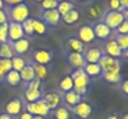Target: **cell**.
<instances>
[{
	"label": "cell",
	"mask_w": 128,
	"mask_h": 119,
	"mask_svg": "<svg viewBox=\"0 0 128 119\" xmlns=\"http://www.w3.org/2000/svg\"><path fill=\"white\" fill-rule=\"evenodd\" d=\"M32 68H34V72H35V77L39 78L40 81L46 79L48 77V71H47L46 66L39 65V63H34L32 65Z\"/></svg>",
	"instance_id": "d4e9b609"
},
{
	"label": "cell",
	"mask_w": 128,
	"mask_h": 119,
	"mask_svg": "<svg viewBox=\"0 0 128 119\" xmlns=\"http://www.w3.org/2000/svg\"><path fill=\"white\" fill-rule=\"evenodd\" d=\"M106 53H107V56H111L113 58H118V57L123 56V51L121 50V47L118 46L116 40H110L106 43Z\"/></svg>",
	"instance_id": "4fadbf2b"
},
{
	"label": "cell",
	"mask_w": 128,
	"mask_h": 119,
	"mask_svg": "<svg viewBox=\"0 0 128 119\" xmlns=\"http://www.w3.org/2000/svg\"><path fill=\"white\" fill-rule=\"evenodd\" d=\"M19 73H20L21 81H25L26 83L31 82L32 79L35 78V72H34L32 65H26V66H25Z\"/></svg>",
	"instance_id": "ffe728a7"
},
{
	"label": "cell",
	"mask_w": 128,
	"mask_h": 119,
	"mask_svg": "<svg viewBox=\"0 0 128 119\" xmlns=\"http://www.w3.org/2000/svg\"><path fill=\"white\" fill-rule=\"evenodd\" d=\"M34 1H36V2H41L42 0H34Z\"/></svg>",
	"instance_id": "9f6ffc18"
},
{
	"label": "cell",
	"mask_w": 128,
	"mask_h": 119,
	"mask_svg": "<svg viewBox=\"0 0 128 119\" xmlns=\"http://www.w3.org/2000/svg\"><path fill=\"white\" fill-rule=\"evenodd\" d=\"M67 62L75 70H82L86 65L84 53H78V52H70L67 55Z\"/></svg>",
	"instance_id": "52a82bcc"
},
{
	"label": "cell",
	"mask_w": 128,
	"mask_h": 119,
	"mask_svg": "<svg viewBox=\"0 0 128 119\" xmlns=\"http://www.w3.org/2000/svg\"><path fill=\"white\" fill-rule=\"evenodd\" d=\"M84 71L88 77H96V76H100L102 73V70H101L98 63H86L85 67H84Z\"/></svg>",
	"instance_id": "44dd1931"
},
{
	"label": "cell",
	"mask_w": 128,
	"mask_h": 119,
	"mask_svg": "<svg viewBox=\"0 0 128 119\" xmlns=\"http://www.w3.org/2000/svg\"><path fill=\"white\" fill-rule=\"evenodd\" d=\"M19 119H32V114L29 113L28 111L26 112H21L20 116H19Z\"/></svg>",
	"instance_id": "ee69618b"
},
{
	"label": "cell",
	"mask_w": 128,
	"mask_h": 119,
	"mask_svg": "<svg viewBox=\"0 0 128 119\" xmlns=\"http://www.w3.org/2000/svg\"><path fill=\"white\" fill-rule=\"evenodd\" d=\"M11 43V47L14 50V52L19 53V55H22V53H26L29 51V47H30V42L28 39H20L15 42H10Z\"/></svg>",
	"instance_id": "e0dca14e"
},
{
	"label": "cell",
	"mask_w": 128,
	"mask_h": 119,
	"mask_svg": "<svg viewBox=\"0 0 128 119\" xmlns=\"http://www.w3.org/2000/svg\"><path fill=\"white\" fill-rule=\"evenodd\" d=\"M8 22V14L4 10H0V25Z\"/></svg>",
	"instance_id": "7bdbcfd3"
},
{
	"label": "cell",
	"mask_w": 128,
	"mask_h": 119,
	"mask_svg": "<svg viewBox=\"0 0 128 119\" xmlns=\"http://www.w3.org/2000/svg\"><path fill=\"white\" fill-rule=\"evenodd\" d=\"M57 2H61V1H66V0H56Z\"/></svg>",
	"instance_id": "11a10c76"
},
{
	"label": "cell",
	"mask_w": 128,
	"mask_h": 119,
	"mask_svg": "<svg viewBox=\"0 0 128 119\" xmlns=\"http://www.w3.org/2000/svg\"><path fill=\"white\" fill-rule=\"evenodd\" d=\"M42 20L44 22H46L50 26H56L60 20H61V15L58 14V11L56 9L54 10H45L42 14Z\"/></svg>",
	"instance_id": "9c48e42d"
},
{
	"label": "cell",
	"mask_w": 128,
	"mask_h": 119,
	"mask_svg": "<svg viewBox=\"0 0 128 119\" xmlns=\"http://www.w3.org/2000/svg\"><path fill=\"white\" fill-rule=\"evenodd\" d=\"M0 67L1 70L5 72V75L12 70V65H11V58L8 60V58H0Z\"/></svg>",
	"instance_id": "74e56055"
},
{
	"label": "cell",
	"mask_w": 128,
	"mask_h": 119,
	"mask_svg": "<svg viewBox=\"0 0 128 119\" xmlns=\"http://www.w3.org/2000/svg\"><path fill=\"white\" fill-rule=\"evenodd\" d=\"M22 30L25 35H32L34 34V29H32V19H26L22 24Z\"/></svg>",
	"instance_id": "e575fe53"
},
{
	"label": "cell",
	"mask_w": 128,
	"mask_h": 119,
	"mask_svg": "<svg viewBox=\"0 0 128 119\" xmlns=\"http://www.w3.org/2000/svg\"><path fill=\"white\" fill-rule=\"evenodd\" d=\"M29 6L24 2L18 4L11 6L10 12H9V17L11 20V22H18V24H22L26 19H29Z\"/></svg>",
	"instance_id": "3957f363"
},
{
	"label": "cell",
	"mask_w": 128,
	"mask_h": 119,
	"mask_svg": "<svg viewBox=\"0 0 128 119\" xmlns=\"http://www.w3.org/2000/svg\"><path fill=\"white\" fill-rule=\"evenodd\" d=\"M44 101L46 102L47 107L51 109H56L57 107H60V103H61V96L56 92H48L45 94V98Z\"/></svg>",
	"instance_id": "5bb4252c"
},
{
	"label": "cell",
	"mask_w": 128,
	"mask_h": 119,
	"mask_svg": "<svg viewBox=\"0 0 128 119\" xmlns=\"http://www.w3.org/2000/svg\"><path fill=\"white\" fill-rule=\"evenodd\" d=\"M32 58L35 61V63H39V65H48L52 60V55L50 51L47 50H44V48H40V50H36L32 55Z\"/></svg>",
	"instance_id": "ba28073f"
},
{
	"label": "cell",
	"mask_w": 128,
	"mask_h": 119,
	"mask_svg": "<svg viewBox=\"0 0 128 119\" xmlns=\"http://www.w3.org/2000/svg\"><path fill=\"white\" fill-rule=\"evenodd\" d=\"M106 119H118V117L116 114H110L108 117H106Z\"/></svg>",
	"instance_id": "681fc988"
},
{
	"label": "cell",
	"mask_w": 128,
	"mask_h": 119,
	"mask_svg": "<svg viewBox=\"0 0 128 119\" xmlns=\"http://www.w3.org/2000/svg\"><path fill=\"white\" fill-rule=\"evenodd\" d=\"M116 42L118 43V46L121 47V50L123 52L128 50V35H117Z\"/></svg>",
	"instance_id": "d6a6232c"
},
{
	"label": "cell",
	"mask_w": 128,
	"mask_h": 119,
	"mask_svg": "<svg viewBox=\"0 0 128 119\" xmlns=\"http://www.w3.org/2000/svg\"><path fill=\"white\" fill-rule=\"evenodd\" d=\"M40 86H41V81L36 77L28 83V88H31V89H40Z\"/></svg>",
	"instance_id": "60d3db41"
},
{
	"label": "cell",
	"mask_w": 128,
	"mask_h": 119,
	"mask_svg": "<svg viewBox=\"0 0 128 119\" xmlns=\"http://www.w3.org/2000/svg\"><path fill=\"white\" fill-rule=\"evenodd\" d=\"M60 89L64 91L65 93L74 89V82H72V79H71L70 76H66V77H64V78L61 79V82H60Z\"/></svg>",
	"instance_id": "4dcf8cb0"
},
{
	"label": "cell",
	"mask_w": 128,
	"mask_h": 119,
	"mask_svg": "<svg viewBox=\"0 0 128 119\" xmlns=\"http://www.w3.org/2000/svg\"><path fill=\"white\" fill-rule=\"evenodd\" d=\"M25 37V34H24V30H22V26L21 24H18V22H9V26H8V40L10 42H15L20 39H24Z\"/></svg>",
	"instance_id": "8992f818"
},
{
	"label": "cell",
	"mask_w": 128,
	"mask_h": 119,
	"mask_svg": "<svg viewBox=\"0 0 128 119\" xmlns=\"http://www.w3.org/2000/svg\"><path fill=\"white\" fill-rule=\"evenodd\" d=\"M14 57V50L11 47L10 42H4L0 43V58H12Z\"/></svg>",
	"instance_id": "7402d4cb"
},
{
	"label": "cell",
	"mask_w": 128,
	"mask_h": 119,
	"mask_svg": "<svg viewBox=\"0 0 128 119\" xmlns=\"http://www.w3.org/2000/svg\"><path fill=\"white\" fill-rule=\"evenodd\" d=\"M11 65H12V70L16 71V72H20L25 66H26V62L22 57L20 56H14L11 58Z\"/></svg>",
	"instance_id": "f546056e"
},
{
	"label": "cell",
	"mask_w": 128,
	"mask_h": 119,
	"mask_svg": "<svg viewBox=\"0 0 128 119\" xmlns=\"http://www.w3.org/2000/svg\"><path fill=\"white\" fill-rule=\"evenodd\" d=\"M25 98H26L28 103L36 102V101L41 99V91H40V89H31V88H28L26 92H25Z\"/></svg>",
	"instance_id": "4316f807"
},
{
	"label": "cell",
	"mask_w": 128,
	"mask_h": 119,
	"mask_svg": "<svg viewBox=\"0 0 128 119\" xmlns=\"http://www.w3.org/2000/svg\"><path fill=\"white\" fill-rule=\"evenodd\" d=\"M5 109H6V113L9 116H19L21 113V111H22V102H21V99H19V98L11 99L10 102L6 103Z\"/></svg>",
	"instance_id": "7c38bea8"
},
{
	"label": "cell",
	"mask_w": 128,
	"mask_h": 119,
	"mask_svg": "<svg viewBox=\"0 0 128 119\" xmlns=\"http://www.w3.org/2000/svg\"><path fill=\"white\" fill-rule=\"evenodd\" d=\"M121 91H122L123 94L128 96V78L124 79V81L121 83Z\"/></svg>",
	"instance_id": "b9f144b4"
},
{
	"label": "cell",
	"mask_w": 128,
	"mask_h": 119,
	"mask_svg": "<svg viewBox=\"0 0 128 119\" xmlns=\"http://www.w3.org/2000/svg\"><path fill=\"white\" fill-rule=\"evenodd\" d=\"M93 32H94V37H98V39H107L112 30L104 24V22H98L96 24V26L93 27Z\"/></svg>",
	"instance_id": "2e32d148"
},
{
	"label": "cell",
	"mask_w": 128,
	"mask_h": 119,
	"mask_svg": "<svg viewBox=\"0 0 128 119\" xmlns=\"http://www.w3.org/2000/svg\"><path fill=\"white\" fill-rule=\"evenodd\" d=\"M70 77L74 82V91L77 94H80L81 97L84 94H86L88 84H90V77L85 73L84 68L82 70H75Z\"/></svg>",
	"instance_id": "6da1fadb"
},
{
	"label": "cell",
	"mask_w": 128,
	"mask_h": 119,
	"mask_svg": "<svg viewBox=\"0 0 128 119\" xmlns=\"http://www.w3.org/2000/svg\"><path fill=\"white\" fill-rule=\"evenodd\" d=\"M40 4H41V7L44 10H54L57 7L58 2L56 0H42Z\"/></svg>",
	"instance_id": "8d00e7d4"
},
{
	"label": "cell",
	"mask_w": 128,
	"mask_h": 119,
	"mask_svg": "<svg viewBox=\"0 0 128 119\" xmlns=\"http://www.w3.org/2000/svg\"><path fill=\"white\" fill-rule=\"evenodd\" d=\"M116 30H117L118 35H128V20H124Z\"/></svg>",
	"instance_id": "ab89813d"
},
{
	"label": "cell",
	"mask_w": 128,
	"mask_h": 119,
	"mask_svg": "<svg viewBox=\"0 0 128 119\" xmlns=\"http://www.w3.org/2000/svg\"><path fill=\"white\" fill-rule=\"evenodd\" d=\"M62 20H64L66 24H68V25L75 24V22H77V21L80 20V12L74 9V10H71L70 12H67L66 15H64V16H62Z\"/></svg>",
	"instance_id": "83f0119b"
},
{
	"label": "cell",
	"mask_w": 128,
	"mask_h": 119,
	"mask_svg": "<svg viewBox=\"0 0 128 119\" xmlns=\"http://www.w3.org/2000/svg\"><path fill=\"white\" fill-rule=\"evenodd\" d=\"M98 65L102 70V73H121V63L117 58H113L107 55H102L98 61Z\"/></svg>",
	"instance_id": "7a4b0ae2"
},
{
	"label": "cell",
	"mask_w": 128,
	"mask_h": 119,
	"mask_svg": "<svg viewBox=\"0 0 128 119\" xmlns=\"http://www.w3.org/2000/svg\"><path fill=\"white\" fill-rule=\"evenodd\" d=\"M54 116L55 119H70V112L66 107H57Z\"/></svg>",
	"instance_id": "1f68e13d"
},
{
	"label": "cell",
	"mask_w": 128,
	"mask_h": 119,
	"mask_svg": "<svg viewBox=\"0 0 128 119\" xmlns=\"http://www.w3.org/2000/svg\"><path fill=\"white\" fill-rule=\"evenodd\" d=\"M2 1L6 2L8 5H10V6H14V5H18V4L24 2V0H2Z\"/></svg>",
	"instance_id": "f6af8a7d"
},
{
	"label": "cell",
	"mask_w": 128,
	"mask_h": 119,
	"mask_svg": "<svg viewBox=\"0 0 128 119\" xmlns=\"http://www.w3.org/2000/svg\"><path fill=\"white\" fill-rule=\"evenodd\" d=\"M72 109H74V113L77 117H80V118H82V119H87L91 116V113H92V107L88 103L82 102V101L78 104H76Z\"/></svg>",
	"instance_id": "30bf717a"
},
{
	"label": "cell",
	"mask_w": 128,
	"mask_h": 119,
	"mask_svg": "<svg viewBox=\"0 0 128 119\" xmlns=\"http://www.w3.org/2000/svg\"><path fill=\"white\" fill-rule=\"evenodd\" d=\"M123 21H124V16L121 11H110L104 16V24L111 30L117 29Z\"/></svg>",
	"instance_id": "5b68a950"
},
{
	"label": "cell",
	"mask_w": 128,
	"mask_h": 119,
	"mask_svg": "<svg viewBox=\"0 0 128 119\" xmlns=\"http://www.w3.org/2000/svg\"><path fill=\"white\" fill-rule=\"evenodd\" d=\"M8 26H9V22L0 25V43L9 42V40H8Z\"/></svg>",
	"instance_id": "d590c367"
},
{
	"label": "cell",
	"mask_w": 128,
	"mask_h": 119,
	"mask_svg": "<svg viewBox=\"0 0 128 119\" xmlns=\"http://www.w3.org/2000/svg\"><path fill=\"white\" fill-rule=\"evenodd\" d=\"M4 79H5L10 86H18V84L21 82L20 73H19V72H16V71H14V70L9 71V72L5 75V78Z\"/></svg>",
	"instance_id": "484cf974"
},
{
	"label": "cell",
	"mask_w": 128,
	"mask_h": 119,
	"mask_svg": "<svg viewBox=\"0 0 128 119\" xmlns=\"http://www.w3.org/2000/svg\"><path fill=\"white\" fill-rule=\"evenodd\" d=\"M81 99H82V97H81L80 94H77L74 89L66 92L65 96H64V101H65L66 104L70 106V107H75L76 104H78V103L81 102Z\"/></svg>",
	"instance_id": "ac0fdd59"
},
{
	"label": "cell",
	"mask_w": 128,
	"mask_h": 119,
	"mask_svg": "<svg viewBox=\"0 0 128 119\" xmlns=\"http://www.w3.org/2000/svg\"><path fill=\"white\" fill-rule=\"evenodd\" d=\"M4 78H5V72H4V71L1 70V67H0V82H2Z\"/></svg>",
	"instance_id": "c3c4849f"
},
{
	"label": "cell",
	"mask_w": 128,
	"mask_h": 119,
	"mask_svg": "<svg viewBox=\"0 0 128 119\" xmlns=\"http://www.w3.org/2000/svg\"><path fill=\"white\" fill-rule=\"evenodd\" d=\"M67 47L70 48V52H78V53H84L85 51V43L81 42L76 37H71L67 41Z\"/></svg>",
	"instance_id": "d6986e66"
},
{
	"label": "cell",
	"mask_w": 128,
	"mask_h": 119,
	"mask_svg": "<svg viewBox=\"0 0 128 119\" xmlns=\"http://www.w3.org/2000/svg\"><path fill=\"white\" fill-rule=\"evenodd\" d=\"M102 12H103V9H102V6H101L100 4H97V2H93V4H91V5L87 7V14H88V16H90L91 19H98V17L102 15Z\"/></svg>",
	"instance_id": "cb8c5ba5"
},
{
	"label": "cell",
	"mask_w": 128,
	"mask_h": 119,
	"mask_svg": "<svg viewBox=\"0 0 128 119\" xmlns=\"http://www.w3.org/2000/svg\"><path fill=\"white\" fill-rule=\"evenodd\" d=\"M123 56H126V57H128V50H126V51L123 52Z\"/></svg>",
	"instance_id": "db71d44e"
},
{
	"label": "cell",
	"mask_w": 128,
	"mask_h": 119,
	"mask_svg": "<svg viewBox=\"0 0 128 119\" xmlns=\"http://www.w3.org/2000/svg\"><path fill=\"white\" fill-rule=\"evenodd\" d=\"M110 7L112 9V11H123L124 9L121 6V1L120 0H110Z\"/></svg>",
	"instance_id": "f35d334b"
},
{
	"label": "cell",
	"mask_w": 128,
	"mask_h": 119,
	"mask_svg": "<svg viewBox=\"0 0 128 119\" xmlns=\"http://www.w3.org/2000/svg\"><path fill=\"white\" fill-rule=\"evenodd\" d=\"M32 29H34V34L35 32L38 35H45L46 34V25L42 20L32 19Z\"/></svg>",
	"instance_id": "f1b7e54d"
},
{
	"label": "cell",
	"mask_w": 128,
	"mask_h": 119,
	"mask_svg": "<svg viewBox=\"0 0 128 119\" xmlns=\"http://www.w3.org/2000/svg\"><path fill=\"white\" fill-rule=\"evenodd\" d=\"M0 119H12V117L9 116L8 113H1L0 114Z\"/></svg>",
	"instance_id": "bcb514c9"
},
{
	"label": "cell",
	"mask_w": 128,
	"mask_h": 119,
	"mask_svg": "<svg viewBox=\"0 0 128 119\" xmlns=\"http://www.w3.org/2000/svg\"><path fill=\"white\" fill-rule=\"evenodd\" d=\"M4 4H5V2H4L2 0H0V10H2V7H4Z\"/></svg>",
	"instance_id": "f907efd6"
},
{
	"label": "cell",
	"mask_w": 128,
	"mask_h": 119,
	"mask_svg": "<svg viewBox=\"0 0 128 119\" xmlns=\"http://www.w3.org/2000/svg\"><path fill=\"white\" fill-rule=\"evenodd\" d=\"M78 40L84 43H90L94 40V32H93V27H91L90 25H84L80 27L78 30Z\"/></svg>",
	"instance_id": "8fae6325"
},
{
	"label": "cell",
	"mask_w": 128,
	"mask_h": 119,
	"mask_svg": "<svg viewBox=\"0 0 128 119\" xmlns=\"http://www.w3.org/2000/svg\"><path fill=\"white\" fill-rule=\"evenodd\" d=\"M26 111L29 113H31L32 116H40V117H45L50 113V108L47 107V104L44 99H39L32 103H28Z\"/></svg>",
	"instance_id": "277c9868"
},
{
	"label": "cell",
	"mask_w": 128,
	"mask_h": 119,
	"mask_svg": "<svg viewBox=\"0 0 128 119\" xmlns=\"http://www.w3.org/2000/svg\"><path fill=\"white\" fill-rule=\"evenodd\" d=\"M84 57L87 63H98L100 58L102 57V51L97 47H91L86 51V55Z\"/></svg>",
	"instance_id": "9a60e30c"
},
{
	"label": "cell",
	"mask_w": 128,
	"mask_h": 119,
	"mask_svg": "<svg viewBox=\"0 0 128 119\" xmlns=\"http://www.w3.org/2000/svg\"><path fill=\"white\" fill-rule=\"evenodd\" d=\"M78 1H86V0H78Z\"/></svg>",
	"instance_id": "6f0895ef"
},
{
	"label": "cell",
	"mask_w": 128,
	"mask_h": 119,
	"mask_svg": "<svg viewBox=\"0 0 128 119\" xmlns=\"http://www.w3.org/2000/svg\"><path fill=\"white\" fill-rule=\"evenodd\" d=\"M122 119H128V113L123 114V116H122Z\"/></svg>",
	"instance_id": "f5cc1de1"
},
{
	"label": "cell",
	"mask_w": 128,
	"mask_h": 119,
	"mask_svg": "<svg viewBox=\"0 0 128 119\" xmlns=\"http://www.w3.org/2000/svg\"><path fill=\"white\" fill-rule=\"evenodd\" d=\"M103 79L108 83H118L121 81V73H103Z\"/></svg>",
	"instance_id": "836d02e7"
},
{
	"label": "cell",
	"mask_w": 128,
	"mask_h": 119,
	"mask_svg": "<svg viewBox=\"0 0 128 119\" xmlns=\"http://www.w3.org/2000/svg\"><path fill=\"white\" fill-rule=\"evenodd\" d=\"M121 1V6L123 9H128V0H120Z\"/></svg>",
	"instance_id": "7dc6e473"
},
{
	"label": "cell",
	"mask_w": 128,
	"mask_h": 119,
	"mask_svg": "<svg viewBox=\"0 0 128 119\" xmlns=\"http://www.w3.org/2000/svg\"><path fill=\"white\" fill-rule=\"evenodd\" d=\"M74 9H75V5H74V2L70 1V0L58 2V4H57V7H56V10L58 11V14H60L61 16L66 15L67 12H70V11L74 10Z\"/></svg>",
	"instance_id": "603a6c76"
},
{
	"label": "cell",
	"mask_w": 128,
	"mask_h": 119,
	"mask_svg": "<svg viewBox=\"0 0 128 119\" xmlns=\"http://www.w3.org/2000/svg\"><path fill=\"white\" fill-rule=\"evenodd\" d=\"M32 119H44V117H40V116H32Z\"/></svg>",
	"instance_id": "816d5d0a"
}]
</instances>
